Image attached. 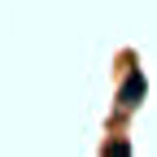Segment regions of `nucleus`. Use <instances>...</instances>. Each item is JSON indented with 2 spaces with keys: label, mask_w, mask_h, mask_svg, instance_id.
<instances>
[{
  "label": "nucleus",
  "mask_w": 157,
  "mask_h": 157,
  "mask_svg": "<svg viewBox=\"0 0 157 157\" xmlns=\"http://www.w3.org/2000/svg\"><path fill=\"white\" fill-rule=\"evenodd\" d=\"M140 96H144V78H140V74H131V78H127V87H122V105H140Z\"/></svg>",
  "instance_id": "nucleus-1"
}]
</instances>
